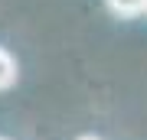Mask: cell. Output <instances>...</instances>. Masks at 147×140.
Segmentation results:
<instances>
[{
    "mask_svg": "<svg viewBox=\"0 0 147 140\" xmlns=\"http://www.w3.org/2000/svg\"><path fill=\"white\" fill-rule=\"evenodd\" d=\"M16 82V59L7 49H0V91H7Z\"/></svg>",
    "mask_w": 147,
    "mask_h": 140,
    "instance_id": "1",
    "label": "cell"
},
{
    "mask_svg": "<svg viewBox=\"0 0 147 140\" xmlns=\"http://www.w3.org/2000/svg\"><path fill=\"white\" fill-rule=\"evenodd\" d=\"M108 7L118 16H137V13H144V0H108Z\"/></svg>",
    "mask_w": 147,
    "mask_h": 140,
    "instance_id": "2",
    "label": "cell"
},
{
    "mask_svg": "<svg viewBox=\"0 0 147 140\" xmlns=\"http://www.w3.org/2000/svg\"><path fill=\"white\" fill-rule=\"evenodd\" d=\"M79 140H101V137H95V134H85V137H79Z\"/></svg>",
    "mask_w": 147,
    "mask_h": 140,
    "instance_id": "3",
    "label": "cell"
},
{
    "mask_svg": "<svg viewBox=\"0 0 147 140\" xmlns=\"http://www.w3.org/2000/svg\"><path fill=\"white\" fill-rule=\"evenodd\" d=\"M144 13H147V0H144Z\"/></svg>",
    "mask_w": 147,
    "mask_h": 140,
    "instance_id": "4",
    "label": "cell"
},
{
    "mask_svg": "<svg viewBox=\"0 0 147 140\" xmlns=\"http://www.w3.org/2000/svg\"><path fill=\"white\" fill-rule=\"evenodd\" d=\"M0 140H3V137H0Z\"/></svg>",
    "mask_w": 147,
    "mask_h": 140,
    "instance_id": "5",
    "label": "cell"
}]
</instances>
